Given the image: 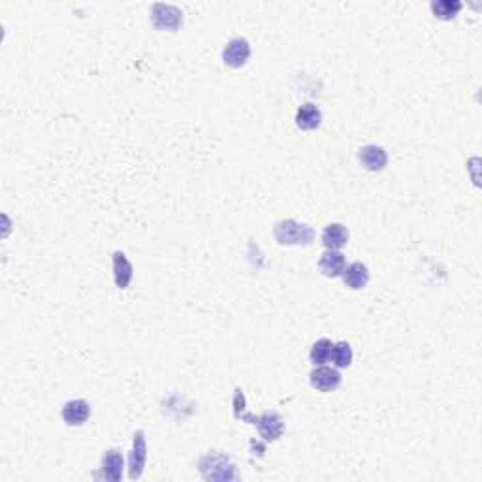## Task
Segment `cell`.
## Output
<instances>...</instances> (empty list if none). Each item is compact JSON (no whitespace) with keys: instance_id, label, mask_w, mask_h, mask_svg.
Masks as SVG:
<instances>
[{"instance_id":"30bf717a","label":"cell","mask_w":482,"mask_h":482,"mask_svg":"<svg viewBox=\"0 0 482 482\" xmlns=\"http://www.w3.org/2000/svg\"><path fill=\"white\" fill-rule=\"evenodd\" d=\"M91 416V405L85 399H70L62 407V420L67 422L68 426H81L89 420Z\"/></svg>"},{"instance_id":"52a82bcc","label":"cell","mask_w":482,"mask_h":482,"mask_svg":"<svg viewBox=\"0 0 482 482\" xmlns=\"http://www.w3.org/2000/svg\"><path fill=\"white\" fill-rule=\"evenodd\" d=\"M311 386L319 390V392H332L341 384V373L338 372V367H330L326 364L316 366L313 372L309 373Z\"/></svg>"},{"instance_id":"8fae6325","label":"cell","mask_w":482,"mask_h":482,"mask_svg":"<svg viewBox=\"0 0 482 482\" xmlns=\"http://www.w3.org/2000/svg\"><path fill=\"white\" fill-rule=\"evenodd\" d=\"M113 279H115V287L119 290L128 289V285L134 277V268L132 264L128 262L127 255L122 251H115L113 253Z\"/></svg>"},{"instance_id":"6da1fadb","label":"cell","mask_w":482,"mask_h":482,"mask_svg":"<svg viewBox=\"0 0 482 482\" xmlns=\"http://www.w3.org/2000/svg\"><path fill=\"white\" fill-rule=\"evenodd\" d=\"M273 236L279 245H311L315 239V230L309 224L298 222L296 219H283L273 228Z\"/></svg>"},{"instance_id":"4fadbf2b","label":"cell","mask_w":482,"mask_h":482,"mask_svg":"<svg viewBox=\"0 0 482 482\" xmlns=\"http://www.w3.org/2000/svg\"><path fill=\"white\" fill-rule=\"evenodd\" d=\"M322 122V111L319 105L313 102H305L296 111V127L302 130H315L321 127Z\"/></svg>"},{"instance_id":"5bb4252c","label":"cell","mask_w":482,"mask_h":482,"mask_svg":"<svg viewBox=\"0 0 482 482\" xmlns=\"http://www.w3.org/2000/svg\"><path fill=\"white\" fill-rule=\"evenodd\" d=\"M341 277H343L345 287H349V289L352 290H360L364 289L367 285V281H369V270H367L366 264H362V262H352L349 266H345Z\"/></svg>"},{"instance_id":"2e32d148","label":"cell","mask_w":482,"mask_h":482,"mask_svg":"<svg viewBox=\"0 0 482 482\" xmlns=\"http://www.w3.org/2000/svg\"><path fill=\"white\" fill-rule=\"evenodd\" d=\"M430 8H432L433 16L437 17V19L450 21V19H454L460 13L461 2L460 0H433Z\"/></svg>"},{"instance_id":"9c48e42d","label":"cell","mask_w":482,"mask_h":482,"mask_svg":"<svg viewBox=\"0 0 482 482\" xmlns=\"http://www.w3.org/2000/svg\"><path fill=\"white\" fill-rule=\"evenodd\" d=\"M358 159H360V164L366 168L367 172H381L388 164L386 151L381 145L375 144L364 145L360 153H358Z\"/></svg>"},{"instance_id":"ac0fdd59","label":"cell","mask_w":482,"mask_h":482,"mask_svg":"<svg viewBox=\"0 0 482 482\" xmlns=\"http://www.w3.org/2000/svg\"><path fill=\"white\" fill-rule=\"evenodd\" d=\"M330 360L333 362V366L341 369V367H349L352 362V349L347 341H339V343L332 345V355Z\"/></svg>"},{"instance_id":"5b68a950","label":"cell","mask_w":482,"mask_h":482,"mask_svg":"<svg viewBox=\"0 0 482 482\" xmlns=\"http://www.w3.org/2000/svg\"><path fill=\"white\" fill-rule=\"evenodd\" d=\"M251 57V44L247 38H232L222 50V62L230 68H241Z\"/></svg>"},{"instance_id":"7c38bea8","label":"cell","mask_w":482,"mask_h":482,"mask_svg":"<svg viewBox=\"0 0 482 482\" xmlns=\"http://www.w3.org/2000/svg\"><path fill=\"white\" fill-rule=\"evenodd\" d=\"M322 245L326 247L328 251H339L343 249L347 241H349V230L347 226H343L341 222H332L328 224L324 230H322Z\"/></svg>"},{"instance_id":"ba28073f","label":"cell","mask_w":482,"mask_h":482,"mask_svg":"<svg viewBox=\"0 0 482 482\" xmlns=\"http://www.w3.org/2000/svg\"><path fill=\"white\" fill-rule=\"evenodd\" d=\"M122 467H125V460L122 454L117 449L105 450L100 461V473L96 478H104L110 482H121L122 481Z\"/></svg>"},{"instance_id":"8992f818","label":"cell","mask_w":482,"mask_h":482,"mask_svg":"<svg viewBox=\"0 0 482 482\" xmlns=\"http://www.w3.org/2000/svg\"><path fill=\"white\" fill-rule=\"evenodd\" d=\"M255 426H258L260 437L268 443L277 441V439L283 437L285 433V422L277 411H266L260 416H256Z\"/></svg>"},{"instance_id":"7a4b0ae2","label":"cell","mask_w":482,"mask_h":482,"mask_svg":"<svg viewBox=\"0 0 482 482\" xmlns=\"http://www.w3.org/2000/svg\"><path fill=\"white\" fill-rule=\"evenodd\" d=\"M200 473L205 481H238L236 466L226 454H205L198 464Z\"/></svg>"},{"instance_id":"277c9868","label":"cell","mask_w":482,"mask_h":482,"mask_svg":"<svg viewBox=\"0 0 482 482\" xmlns=\"http://www.w3.org/2000/svg\"><path fill=\"white\" fill-rule=\"evenodd\" d=\"M145 464H147V441H145V433L138 430L134 433L132 450H130V456H128V478L130 481L142 478Z\"/></svg>"},{"instance_id":"ffe728a7","label":"cell","mask_w":482,"mask_h":482,"mask_svg":"<svg viewBox=\"0 0 482 482\" xmlns=\"http://www.w3.org/2000/svg\"><path fill=\"white\" fill-rule=\"evenodd\" d=\"M251 449H253V450H260V454H264V444L256 443V441H253V443H251Z\"/></svg>"},{"instance_id":"e0dca14e","label":"cell","mask_w":482,"mask_h":482,"mask_svg":"<svg viewBox=\"0 0 482 482\" xmlns=\"http://www.w3.org/2000/svg\"><path fill=\"white\" fill-rule=\"evenodd\" d=\"M332 341L328 338H322L319 339L313 347H311V352H309V360L315 364V366H322V364H326V362H330V355H332Z\"/></svg>"},{"instance_id":"9a60e30c","label":"cell","mask_w":482,"mask_h":482,"mask_svg":"<svg viewBox=\"0 0 482 482\" xmlns=\"http://www.w3.org/2000/svg\"><path fill=\"white\" fill-rule=\"evenodd\" d=\"M347 262H345V255L341 251H324L319 260V268L326 277H341Z\"/></svg>"},{"instance_id":"d6986e66","label":"cell","mask_w":482,"mask_h":482,"mask_svg":"<svg viewBox=\"0 0 482 482\" xmlns=\"http://www.w3.org/2000/svg\"><path fill=\"white\" fill-rule=\"evenodd\" d=\"M234 416L236 418H241V415L245 413V407H247V401H245V394L241 388H236L234 390Z\"/></svg>"},{"instance_id":"3957f363","label":"cell","mask_w":482,"mask_h":482,"mask_svg":"<svg viewBox=\"0 0 482 482\" xmlns=\"http://www.w3.org/2000/svg\"><path fill=\"white\" fill-rule=\"evenodd\" d=\"M151 21L159 30H178L183 25V11L176 4L155 2L151 6Z\"/></svg>"}]
</instances>
